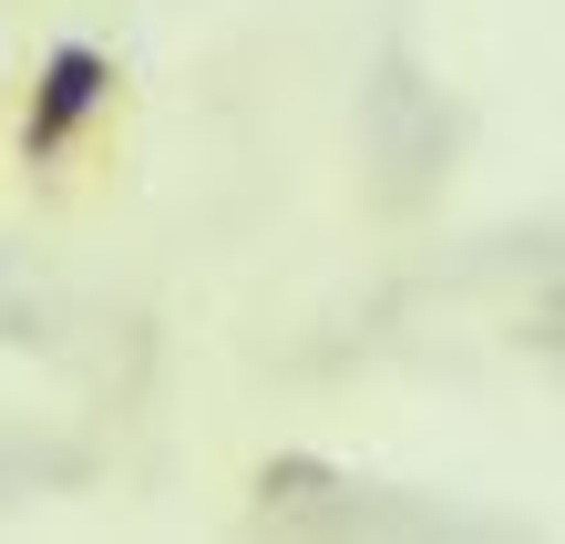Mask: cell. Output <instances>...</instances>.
Here are the masks:
<instances>
[{"label":"cell","mask_w":565,"mask_h":544,"mask_svg":"<svg viewBox=\"0 0 565 544\" xmlns=\"http://www.w3.org/2000/svg\"><path fill=\"white\" fill-rule=\"evenodd\" d=\"M114 114H124V73H114V52H93V42H52V52L21 73L11 164H21L42 195H52L62 175H104V154H114Z\"/></svg>","instance_id":"cell-1"}]
</instances>
